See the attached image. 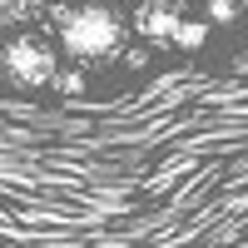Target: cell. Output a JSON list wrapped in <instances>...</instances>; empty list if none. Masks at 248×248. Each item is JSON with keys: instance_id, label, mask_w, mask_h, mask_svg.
<instances>
[{"instance_id": "obj_2", "label": "cell", "mask_w": 248, "mask_h": 248, "mask_svg": "<svg viewBox=\"0 0 248 248\" xmlns=\"http://www.w3.org/2000/svg\"><path fill=\"white\" fill-rule=\"evenodd\" d=\"M0 75L15 90H45L60 79V50H50L40 35H15L0 50Z\"/></svg>"}, {"instance_id": "obj_7", "label": "cell", "mask_w": 248, "mask_h": 248, "mask_svg": "<svg viewBox=\"0 0 248 248\" xmlns=\"http://www.w3.org/2000/svg\"><path fill=\"white\" fill-rule=\"evenodd\" d=\"M65 94H75V90H85V75H75V70H60V79H55Z\"/></svg>"}, {"instance_id": "obj_1", "label": "cell", "mask_w": 248, "mask_h": 248, "mask_svg": "<svg viewBox=\"0 0 248 248\" xmlns=\"http://www.w3.org/2000/svg\"><path fill=\"white\" fill-rule=\"evenodd\" d=\"M55 30H60V50L79 65H109L124 50V20L114 15V5L90 0V5H60L55 10Z\"/></svg>"}, {"instance_id": "obj_6", "label": "cell", "mask_w": 248, "mask_h": 248, "mask_svg": "<svg viewBox=\"0 0 248 248\" xmlns=\"http://www.w3.org/2000/svg\"><path fill=\"white\" fill-rule=\"evenodd\" d=\"M238 20V0H209V25H233Z\"/></svg>"}, {"instance_id": "obj_3", "label": "cell", "mask_w": 248, "mask_h": 248, "mask_svg": "<svg viewBox=\"0 0 248 248\" xmlns=\"http://www.w3.org/2000/svg\"><path fill=\"white\" fill-rule=\"evenodd\" d=\"M179 25H184V15L174 10V0H139L134 5V30L154 45H174Z\"/></svg>"}, {"instance_id": "obj_5", "label": "cell", "mask_w": 248, "mask_h": 248, "mask_svg": "<svg viewBox=\"0 0 248 248\" xmlns=\"http://www.w3.org/2000/svg\"><path fill=\"white\" fill-rule=\"evenodd\" d=\"M203 35H209V25H203V20H184L179 35H174V50H199Z\"/></svg>"}, {"instance_id": "obj_4", "label": "cell", "mask_w": 248, "mask_h": 248, "mask_svg": "<svg viewBox=\"0 0 248 248\" xmlns=\"http://www.w3.org/2000/svg\"><path fill=\"white\" fill-rule=\"evenodd\" d=\"M55 5V0H0V30H20L30 25V20H40Z\"/></svg>"}, {"instance_id": "obj_8", "label": "cell", "mask_w": 248, "mask_h": 248, "mask_svg": "<svg viewBox=\"0 0 248 248\" xmlns=\"http://www.w3.org/2000/svg\"><path fill=\"white\" fill-rule=\"evenodd\" d=\"M243 10H248V0H243Z\"/></svg>"}]
</instances>
